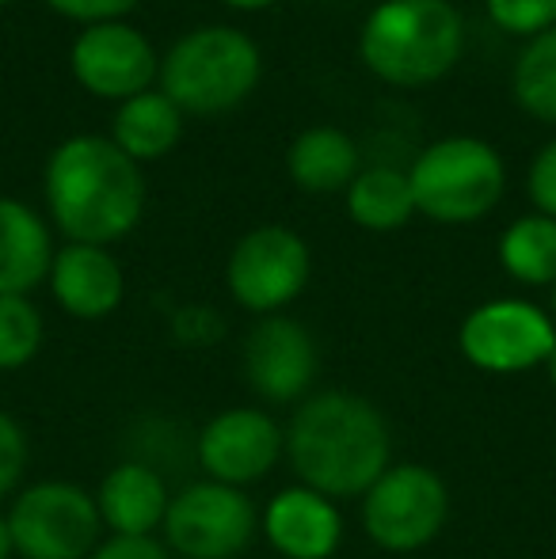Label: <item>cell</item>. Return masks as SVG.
I'll use <instances>...</instances> for the list:
<instances>
[{"mask_svg":"<svg viewBox=\"0 0 556 559\" xmlns=\"http://www.w3.org/2000/svg\"><path fill=\"white\" fill-rule=\"evenodd\" d=\"M46 206L69 243L127 240L145 210V176L111 138L76 133L46 160Z\"/></svg>","mask_w":556,"mask_h":559,"instance_id":"obj_2","label":"cell"},{"mask_svg":"<svg viewBox=\"0 0 556 559\" xmlns=\"http://www.w3.org/2000/svg\"><path fill=\"white\" fill-rule=\"evenodd\" d=\"M286 168L301 191L309 194H335L347 191L358 176V145L335 126H309L294 138L286 153Z\"/></svg>","mask_w":556,"mask_h":559,"instance_id":"obj_18","label":"cell"},{"mask_svg":"<svg viewBox=\"0 0 556 559\" xmlns=\"http://www.w3.org/2000/svg\"><path fill=\"white\" fill-rule=\"evenodd\" d=\"M245 381L268 404H297L317 377V343L297 320L260 317V324L245 335Z\"/></svg>","mask_w":556,"mask_h":559,"instance_id":"obj_13","label":"cell"},{"mask_svg":"<svg viewBox=\"0 0 556 559\" xmlns=\"http://www.w3.org/2000/svg\"><path fill=\"white\" fill-rule=\"evenodd\" d=\"M260 518L240 487L214 479L184 487L171 495L164 514V537L179 559H237L256 540Z\"/></svg>","mask_w":556,"mask_h":559,"instance_id":"obj_8","label":"cell"},{"mask_svg":"<svg viewBox=\"0 0 556 559\" xmlns=\"http://www.w3.org/2000/svg\"><path fill=\"white\" fill-rule=\"evenodd\" d=\"M15 548H12V530H8V514H0V559H12Z\"/></svg>","mask_w":556,"mask_h":559,"instance_id":"obj_30","label":"cell"},{"mask_svg":"<svg viewBox=\"0 0 556 559\" xmlns=\"http://www.w3.org/2000/svg\"><path fill=\"white\" fill-rule=\"evenodd\" d=\"M545 377H549V384H553V389H556V346H553V354H549V358H545Z\"/></svg>","mask_w":556,"mask_h":559,"instance_id":"obj_31","label":"cell"},{"mask_svg":"<svg viewBox=\"0 0 556 559\" xmlns=\"http://www.w3.org/2000/svg\"><path fill=\"white\" fill-rule=\"evenodd\" d=\"M553 324H556V286H553Z\"/></svg>","mask_w":556,"mask_h":559,"instance_id":"obj_32","label":"cell"},{"mask_svg":"<svg viewBox=\"0 0 556 559\" xmlns=\"http://www.w3.org/2000/svg\"><path fill=\"white\" fill-rule=\"evenodd\" d=\"M514 104L530 118L556 126V27L530 38L514 61Z\"/></svg>","mask_w":556,"mask_h":559,"instance_id":"obj_22","label":"cell"},{"mask_svg":"<svg viewBox=\"0 0 556 559\" xmlns=\"http://www.w3.org/2000/svg\"><path fill=\"white\" fill-rule=\"evenodd\" d=\"M27 456H31V445H27L23 427L8 412H0V499L20 487L23 472H27Z\"/></svg>","mask_w":556,"mask_h":559,"instance_id":"obj_25","label":"cell"},{"mask_svg":"<svg viewBox=\"0 0 556 559\" xmlns=\"http://www.w3.org/2000/svg\"><path fill=\"white\" fill-rule=\"evenodd\" d=\"M43 350V312L27 297H0V373L35 361Z\"/></svg>","mask_w":556,"mask_h":559,"instance_id":"obj_23","label":"cell"},{"mask_svg":"<svg viewBox=\"0 0 556 559\" xmlns=\"http://www.w3.org/2000/svg\"><path fill=\"white\" fill-rule=\"evenodd\" d=\"M347 214L358 228L370 233H393L416 217V199H412L409 171L374 164L363 168L347 187Z\"/></svg>","mask_w":556,"mask_h":559,"instance_id":"obj_20","label":"cell"},{"mask_svg":"<svg viewBox=\"0 0 556 559\" xmlns=\"http://www.w3.org/2000/svg\"><path fill=\"white\" fill-rule=\"evenodd\" d=\"M88 559H171L168 548L153 537H111L96 548Z\"/></svg>","mask_w":556,"mask_h":559,"instance_id":"obj_28","label":"cell"},{"mask_svg":"<svg viewBox=\"0 0 556 559\" xmlns=\"http://www.w3.org/2000/svg\"><path fill=\"white\" fill-rule=\"evenodd\" d=\"M12 548L23 559H88L99 548L104 518L96 495L69 479H43L8 510Z\"/></svg>","mask_w":556,"mask_h":559,"instance_id":"obj_6","label":"cell"},{"mask_svg":"<svg viewBox=\"0 0 556 559\" xmlns=\"http://www.w3.org/2000/svg\"><path fill=\"white\" fill-rule=\"evenodd\" d=\"M50 294L73 320H104L127 297V274L119 259L96 243H66L54 251Z\"/></svg>","mask_w":556,"mask_h":559,"instance_id":"obj_14","label":"cell"},{"mask_svg":"<svg viewBox=\"0 0 556 559\" xmlns=\"http://www.w3.org/2000/svg\"><path fill=\"white\" fill-rule=\"evenodd\" d=\"M46 4L58 15H66V20H76V23H84V27H92V23L127 20L138 8V0H46Z\"/></svg>","mask_w":556,"mask_h":559,"instance_id":"obj_27","label":"cell"},{"mask_svg":"<svg viewBox=\"0 0 556 559\" xmlns=\"http://www.w3.org/2000/svg\"><path fill=\"white\" fill-rule=\"evenodd\" d=\"M222 4L237 8V12H263V8L279 4V0H222Z\"/></svg>","mask_w":556,"mask_h":559,"instance_id":"obj_29","label":"cell"},{"mask_svg":"<svg viewBox=\"0 0 556 559\" xmlns=\"http://www.w3.org/2000/svg\"><path fill=\"white\" fill-rule=\"evenodd\" d=\"M499 263L522 286H556V222L527 214L499 236Z\"/></svg>","mask_w":556,"mask_h":559,"instance_id":"obj_21","label":"cell"},{"mask_svg":"<svg viewBox=\"0 0 556 559\" xmlns=\"http://www.w3.org/2000/svg\"><path fill=\"white\" fill-rule=\"evenodd\" d=\"M168 502L171 495L161 472L138 461L115 464L96 491L99 518H104V530H111V537H153L156 525H164Z\"/></svg>","mask_w":556,"mask_h":559,"instance_id":"obj_16","label":"cell"},{"mask_svg":"<svg viewBox=\"0 0 556 559\" xmlns=\"http://www.w3.org/2000/svg\"><path fill=\"white\" fill-rule=\"evenodd\" d=\"M286 456L301 487L324 499H363L393 464L386 415L358 392H317L301 400L286 427Z\"/></svg>","mask_w":556,"mask_h":559,"instance_id":"obj_1","label":"cell"},{"mask_svg":"<svg viewBox=\"0 0 556 559\" xmlns=\"http://www.w3.org/2000/svg\"><path fill=\"white\" fill-rule=\"evenodd\" d=\"M465 23L446 0H381L358 31V58L393 88H427L453 73Z\"/></svg>","mask_w":556,"mask_h":559,"instance_id":"obj_3","label":"cell"},{"mask_svg":"<svg viewBox=\"0 0 556 559\" xmlns=\"http://www.w3.org/2000/svg\"><path fill=\"white\" fill-rule=\"evenodd\" d=\"M527 191H530V202L537 206V214H545L556 222V138L549 145H542V153H537L534 164H530Z\"/></svg>","mask_w":556,"mask_h":559,"instance_id":"obj_26","label":"cell"},{"mask_svg":"<svg viewBox=\"0 0 556 559\" xmlns=\"http://www.w3.org/2000/svg\"><path fill=\"white\" fill-rule=\"evenodd\" d=\"M450 518V491L427 464H389L363 495V530L381 552L409 556L427 548Z\"/></svg>","mask_w":556,"mask_h":559,"instance_id":"obj_7","label":"cell"},{"mask_svg":"<svg viewBox=\"0 0 556 559\" xmlns=\"http://www.w3.org/2000/svg\"><path fill=\"white\" fill-rule=\"evenodd\" d=\"M260 530L286 559H332L343 545V518L332 499L312 487H286L263 510Z\"/></svg>","mask_w":556,"mask_h":559,"instance_id":"obj_15","label":"cell"},{"mask_svg":"<svg viewBox=\"0 0 556 559\" xmlns=\"http://www.w3.org/2000/svg\"><path fill=\"white\" fill-rule=\"evenodd\" d=\"M446 4H453V0H446Z\"/></svg>","mask_w":556,"mask_h":559,"instance_id":"obj_34","label":"cell"},{"mask_svg":"<svg viewBox=\"0 0 556 559\" xmlns=\"http://www.w3.org/2000/svg\"><path fill=\"white\" fill-rule=\"evenodd\" d=\"M263 73L260 46L237 27H199L161 58V92L184 115L214 118L240 107Z\"/></svg>","mask_w":556,"mask_h":559,"instance_id":"obj_4","label":"cell"},{"mask_svg":"<svg viewBox=\"0 0 556 559\" xmlns=\"http://www.w3.org/2000/svg\"><path fill=\"white\" fill-rule=\"evenodd\" d=\"M8 4H15V0H0V8H8Z\"/></svg>","mask_w":556,"mask_h":559,"instance_id":"obj_33","label":"cell"},{"mask_svg":"<svg viewBox=\"0 0 556 559\" xmlns=\"http://www.w3.org/2000/svg\"><path fill=\"white\" fill-rule=\"evenodd\" d=\"M484 8L492 23L514 38H537L556 27V0H484Z\"/></svg>","mask_w":556,"mask_h":559,"instance_id":"obj_24","label":"cell"},{"mask_svg":"<svg viewBox=\"0 0 556 559\" xmlns=\"http://www.w3.org/2000/svg\"><path fill=\"white\" fill-rule=\"evenodd\" d=\"M458 346L469 366L484 373H527L545 366L556 346V324L545 309L519 297L484 301L461 320Z\"/></svg>","mask_w":556,"mask_h":559,"instance_id":"obj_10","label":"cell"},{"mask_svg":"<svg viewBox=\"0 0 556 559\" xmlns=\"http://www.w3.org/2000/svg\"><path fill=\"white\" fill-rule=\"evenodd\" d=\"M409 183L416 214L438 225H473L499 206L507 168L484 138L453 133L423 148L409 168Z\"/></svg>","mask_w":556,"mask_h":559,"instance_id":"obj_5","label":"cell"},{"mask_svg":"<svg viewBox=\"0 0 556 559\" xmlns=\"http://www.w3.org/2000/svg\"><path fill=\"white\" fill-rule=\"evenodd\" d=\"M312 274L309 243L286 225H260L237 240L225 266V282L240 309L275 317L301 297Z\"/></svg>","mask_w":556,"mask_h":559,"instance_id":"obj_9","label":"cell"},{"mask_svg":"<svg viewBox=\"0 0 556 559\" xmlns=\"http://www.w3.org/2000/svg\"><path fill=\"white\" fill-rule=\"evenodd\" d=\"M69 69L88 96L119 99V104L149 92L161 76L153 43L122 20L84 27L69 50Z\"/></svg>","mask_w":556,"mask_h":559,"instance_id":"obj_11","label":"cell"},{"mask_svg":"<svg viewBox=\"0 0 556 559\" xmlns=\"http://www.w3.org/2000/svg\"><path fill=\"white\" fill-rule=\"evenodd\" d=\"M54 243L43 217L20 199L0 194V297H27L50 278Z\"/></svg>","mask_w":556,"mask_h":559,"instance_id":"obj_17","label":"cell"},{"mask_svg":"<svg viewBox=\"0 0 556 559\" xmlns=\"http://www.w3.org/2000/svg\"><path fill=\"white\" fill-rule=\"evenodd\" d=\"M184 111L164 96L161 88H149L141 96L119 104L111 122V141L130 156L134 164L141 160H161L184 138Z\"/></svg>","mask_w":556,"mask_h":559,"instance_id":"obj_19","label":"cell"},{"mask_svg":"<svg viewBox=\"0 0 556 559\" xmlns=\"http://www.w3.org/2000/svg\"><path fill=\"white\" fill-rule=\"evenodd\" d=\"M286 453V430L260 407H229L199 435V464L214 484L248 487Z\"/></svg>","mask_w":556,"mask_h":559,"instance_id":"obj_12","label":"cell"}]
</instances>
